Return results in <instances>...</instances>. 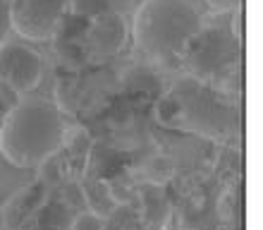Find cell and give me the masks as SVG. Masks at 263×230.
Masks as SVG:
<instances>
[{
    "label": "cell",
    "instance_id": "cell-1",
    "mask_svg": "<svg viewBox=\"0 0 263 230\" xmlns=\"http://www.w3.org/2000/svg\"><path fill=\"white\" fill-rule=\"evenodd\" d=\"M67 122L60 105L46 98H24L3 115L0 153L20 168L50 161L63 147Z\"/></svg>",
    "mask_w": 263,
    "mask_h": 230
},
{
    "label": "cell",
    "instance_id": "cell-2",
    "mask_svg": "<svg viewBox=\"0 0 263 230\" xmlns=\"http://www.w3.org/2000/svg\"><path fill=\"white\" fill-rule=\"evenodd\" d=\"M156 118L163 127L211 139H225L237 132V111L228 96L215 84L192 75L158 98Z\"/></svg>",
    "mask_w": 263,
    "mask_h": 230
},
{
    "label": "cell",
    "instance_id": "cell-3",
    "mask_svg": "<svg viewBox=\"0 0 263 230\" xmlns=\"http://www.w3.org/2000/svg\"><path fill=\"white\" fill-rule=\"evenodd\" d=\"M203 27L189 0H144L134 14V46L156 65H180L184 48Z\"/></svg>",
    "mask_w": 263,
    "mask_h": 230
},
{
    "label": "cell",
    "instance_id": "cell-4",
    "mask_svg": "<svg viewBox=\"0 0 263 230\" xmlns=\"http://www.w3.org/2000/svg\"><path fill=\"white\" fill-rule=\"evenodd\" d=\"M239 46L242 43H237L232 34L203 24L201 31L184 48V56H182L180 63L187 65V70L196 79L218 84L235 77L237 63H239V58H237Z\"/></svg>",
    "mask_w": 263,
    "mask_h": 230
},
{
    "label": "cell",
    "instance_id": "cell-5",
    "mask_svg": "<svg viewBox=\"0 0 263 230\" xmlns=\"http://www.w3.org/2000/svg\"><path fill=\"white\" fill-rule=\"evenodd\" d=\"M69 12V0H12L10 22L22 39L50 41Z\"/></svg>",
    "mask_w": 263,
    "mask_h": 230
},
{
    "label": "cell",
    "instance_id": "cell-6",
    "mask_svg": "<svg viewBox=\"0 0 263 230\" xmlns=\"http://www.w3.org/2000/svg\"><path fill=\"white\" fill-rule=\"evenodd\" d=\"M43 58L24 41L0 43V79L17 94H29L41 84Z\"/></svg>",
    "mask_w": 263,
    "mask_h": 230
},
{
    "label": "cell",
    "instance_id": "cell-7",
    "mask_svg": "<svg viewBox=\"0 0 263 230\" xmlns=\"http://www.w3.org/2000/svg\"><path fill=\"white\" fill-rule=\"evenodd\" d=\"M127 36H129L127 20H125V14L118 12V10L91 20L86 24V29H84V50H86V58H93V60L115 58L120 50L125 48Z\"/></svg>",
    "mask_w": 263,
    "mask_h": 230
},
{
    "label": "cell",
    "instance_id": "cell-8",
    "mask_svg": "<svg viewBox=\"0 0 263 230\" xmlns=\"http://www.w3.org/2000/svg\"><path fill=\"white\" fill-rule=\"evenodd\" d=\"M46 202V185L41 180L29 185V187L20 189L14 197H10L3 206V230H14L27 225L31 216H36V211Z\"/></svg>",
    "mask_w": 263,
    "mask_h": 230
},
{
    "label": "cell",
    "instance_id": "cell-9",
    "mask_svg": "<svg viewBox=\"0 0 263 230\" xmlns=\"http://www.w3.org/2000/svg\"><path fill=\"white\" fill-rule=\"evenodd\" d=\"M91 134L84 127H74L67 130L63 139V147L58 149L55 156H60V168H63L65 178H84L86 166H89V156H91Z\"/></svg>",
    "mask_w": 263,
    "mask_h": 230
},
{
    "label": "cell",
    "instance_id": "cell-10",
    "mask_svg": "<svg viewBox=\"0 0 263 230\" xmlns=\"http://www.w3.org/2000/svg\"><path fill=\"white\" fill-rule=\"evenodd\" d=\"M139 199H141V211H144V221L151 228H163L170 214V204L165 199V192L158 182H146L139 187Z\"/></svg>",
    "mask_w": 263,
    "mask_h": 230
},
{
    "label": "cell",
    "instance_id": "cell-11",
    "mask_svg": "<svg viewBox=\"0 0 263 230\" xmlns=\"http://www.w3.org/2000/svg\"><path fill=\"white\" fill-rule=\"evenodd\" d=\"M82 189H84V199L89 204V211L98 214V216H112L115 209L120 206L118 197L112 192L110 182L108 180H101V178H89V180L82 182Z\"/></svg>",
    "mask_w": 263,
    "mask_h": 230
},
{
    "label": "cell",
    "instance_id": "cell-12",
    "mask_svg": "<svg viewBox=\"0 0 263 230\" xmlns=\"http://www.w3.org/2000/svg\"><path fill=\"white\" fill-rule=\"evenodd\" d=\"M72 221L74 218L65 202H43L36 211V230H67Z\"/></svg>",
    "mask_w": 263,
    "mask_h": 230
},
{
    "label": "cell",
    "instance_id": "cell-13",
    "mask_svg": "<svg viewBox=\"0 0 263 230\" xmlns=\"http://www.w3.org/2000/svg\"><path fill=\"white\" fill-rule=\"evenodd\" d=\"M112 0H69V14H74L84 22H91L105 12H112Z\"/></svg>",
    "mask_w": 263,
    "mask_h": 230
},
{
    "label": "cell",
    "instance_id": "cell-14",
    "mask_svg": "<svg viewBox=\"0 0 263 230\" xmlns=\"http://www.w3.org/2000/svg\"><path fill=\"white\" fill-rule=\"evenodd\" d=\"M125 89L129 91V94H153L156 91V75H151V72H146V79H139L137 75V67L134 70H129L125 75Z\"/></svg>",
    "mask_w": 263,
    "mask_h": 230
},
{
    "label": "cell",
    "instance_id": "cell-15",
    "mask_svg": "<svg viewBox=\"0 0 263 230\" xmlns=\"http://www.w3.org/2000/svg\"><path fill=\"white\" fill-rule=\"evenodd\" d=\"M146 173H148V178H151V182H163L167 180L170 175L175 173V166L173 161L165 158V156H153L151 161H148V166H146Z\"/></svg>",
    "mask_w": 263,
    "mask_h": 230
},
{
    "label": "cell",
    "instance_id": "cell-16",
    "mask_svg": "<svg viewBox=\"0 0 263 230\" xmlns=\"http://www.w3.org/2000/svg\"><path fill=\"white\" fill-rule=\"evenodd\" d=\"M72 230H105V218L93 214V211H84L72 221Z\"/></svg>",
    "mask_w": 263,
    "mask_h": 230
},
{
    "label": "cell",
    "instance_id": "cell-17",
    "mask_svg": "<svg viewBox=\"0 0 263 230\" xmlns=\"http://www.w3.org/2000/svg\"><path fill=\"white\" fill-rule=\"evenodd\" d=\"M10 3H12V0H0V43H5L7 34L12 31V22H10Z\"/></svg>",
    "mask_w": 263,
    "mask_h": 230
},
{
    "label": "cell",
    "instance_id": "cell-18",
    "mask_svg": "<svg viewBox=\"0 0 263 230\" xmlns=\"http://www.w3.org/2000/svg\"><path fill=\"white\" fill-rule=\"evenodd\" d=\"M232 39L237 43H244V3L232 10Z\"/></svg>",
    "mask_w": 263,
    "mask_h": 230
},
{
    "label": "cell",
    "instance_id": "cell-19",
    "mask_svg": "<svg viewBox=\"0 0 263 230\" xmlns=\"http://www.w3.org/2000/svg\"><path fill=\"white\" fill-rule=\"evenodd\" d=\"M206 3L213 12H232L235 7L242 5V0H206Z\"/></svg>",
    "mask_w": 263,
    "mask_h": 230
},
{
    "label": "cell",
    "instance_id": "cell-20",
    "mask_svg": "<svg viewBox=\"0 0 263 230\" xmlns=\"http://www.w3.org/2000/svg\"><path fill=\"white\" fill-rule=\"evenodd\" d=\"M14 230H29V228H27V225H22V228H14Z\"/></svg>",
    "mask_w": 263,
    "mask_h": 230
},
{
    "label": "cell",
    "instance_id": "cell-21",
    "mask_svg": "<svg viewBox=\"0 0 263 230\" xmlns=\"http://www.w3.org/2000/svg\"><path fill=\"white\" fill-rule=\"evenodd\" d=\"M3 115H5V113H0V125H3Z\"/></svg>",
    "mask_w": 263,
    "mask_h": 230
},
{
    "label": "cell",
    "instance_id": "cell-22",
    "mask_svg": "<svg viewBox=\"0 0 263 230\" xmlns=\"http://www.w3.org/2000/svg\"><path fill=\"white\" fill-rule=\"evenodd\" d=\"M0 182H3V168H0Z\"/></svg>",
    "mask_w": 263,
    "mask_h": 230
},
{
    "label": "cell",
    "instance_id": "cell-23",
    "mask_svg": "<svg viewBox=\"0 0 263 230\" xmlns=\"http://www.w3.org/2000/svg\"><path fill=\"white\" fill-rule=\"evenodd\" d=\"M0 230H3V225H0Z\"/></svg>",
    "mask_w": 263,
    "mask_h": 230
}]
</instances>
